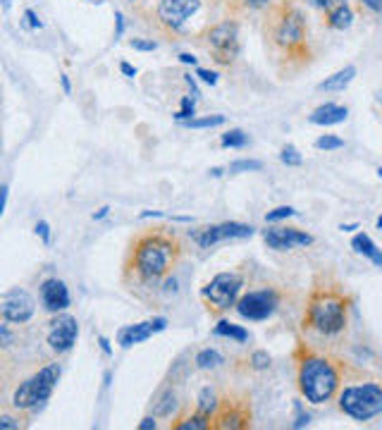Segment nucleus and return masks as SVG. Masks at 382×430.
Listing matches in <instances>:
<instances>
[{
	"mask_svg": "<svg viewBox=\"0 0 382 430\" xmlns=\"http://www.w3.org/2000/svg\"><path fill=\"white\" fill-rule=\"evenodd\" d=\"M182 256V244L175 234L163 230L143 232L131 242L127 258V272L143 282H155L165 277Z\"/></svg>",
	"mask_w": 382,
	"mask_h": 430,
	"instance_id": "1",
	"label": "nucleus"
},
{
	"mask_svg": "<svg viewBox=\"0 0 382 430\" xmlns=\"http://www.w3.org/2000/svg\"><path fill=\"white\" fill-rule=\"evenodd\" d=\"M349 299L337 287H313L306 304L304 325L320 335H339L346 328Z\"/></svg>",
	"mask_w": 382,
	"mask_h": 430,
	"instance_id": "2",
	"label": "nucleus"
},
{
	"mask_svg": "<svg viewBox=\"0 0 382 430\" xmlns=\"http://www.w3.org/2000/svg\"><path fill=\"white\" fill-rule=\"evenodd\" d=\"M299 392L306 402L325 404L330 402L339 387V368L325 356L308 354L299 361Z\"/></svg>",
	"mask_w": 382,
	"mask_h": 430,
	"instance_id": "3",
	"label": "nucleus"
},
{
	"mask_svg": "<svg viewBox=\"0 0 382 430\" xmlns=\"http://www.w3.org/2000/svg\"><path fill=\"white\" fill-rule=\"evenodd\" d=\"M339 409L354 421H371L382 414V385L380 382H361L349 385L339 392Z\"/></svg>",
	"mask_w": 382,
	"mask_h": 430,
	"instance_id": "4",
	"label": "nucleus"
},
{
	"mask_svg": "<svg viewBox=\"0 0 382 430\" xmlns=\"http://www.w3.org/2000/svg\"><path fill=\"white\" fill-rule=\"evenodd\" d=\"M58 380H60V366L58 363H48L41 370H36L29 380H24L22 385L15 390V397H12V404L17 409H36L48 399L55 390Z\"/></svg>",
	"mask_w": 382,
	"mask_h": 430,
	"instance_id": "5",
	"label": "nucleus"
},
{
	"mask_svg": "<svg viewBox=\"0 0 382 430\" xmlns=\"http://www.w3.org/2000/svg\"><path fill=\"white\" fill-rule=\"evenodd\" d=\"M241 287H244V277L239 272H220V275L210 280L201 292L210 314L220 316L232 309V306H236V297H239Z\"/></svg>",
	"mask_w": 382,
	"mask_h": 430,
	"instance_id": "6",
	"label": "nucleus"
},
{
	"mask_svg": "<svg viewBox=\"0 0 382 430\" xmlns=\"http://www.w3.org/2000/svg\"><path fill=\"white\" fill-rule=\"evenodd\" d=\"M208 50L217 65H232L239 55V29L234 22H222L208 31Z\"/></svg>",
	"mask_w": 382,
	"mask_h": 430,
	"instance_id": "7",
	"label": "nucleus"
},
{
	"mask_svg": "<svg viewBox=\"0 0 382 430\" xmlns=\"http://www.w3.org/2000/svg\"><path fill=\"white\" fill-rule=\"evenodd\" d=\"M280 306V294L275 290H258V292H249L246 297H241L236 302V311H239L241 318L246 321H266L278 311Z\"/></svg>",
	"mask_w": 382,
	"mask_h": 430,
	"instance_id": "8",
	"label": "nucleus"
},
{
	"mask_svg": "<svg viewBox=\"0 0 382 430\" xmlns=\"http://www.w3.org/2000/svg\"><path fill=\"white\" fill-rule=\"evenodd\" d=\"M199 8H201V0H160V5H158V19L170 29H180L199 12Z\"/></svg>",
	"mask_w": 382,
	"mask_h": 430,
	"instance_id": "9",
	"label": "nucleus"
},
{
	"mask_svg": "<svg viewBox=\"0 0 382 430\" xmlns=\"http://www.w3.org/2000/svg\"><path fill=\"white\" fill-rule=\"evenodd\" d=\"M77 335H79L77 318L70 316V314H62V316H58L55 321L50 323L48 344H50L53 351H58V354H65V351H70L72 347H75Z\"/></svg>",
	"mask_w": 382,
	"mask_h": 430,
	"instance_id": "10",
	"label": "nucleus"
},
{
	"mask_svg": "<svg viewBox=\"0 0 382 430\" xmlns=\"http://www.w3.org/2000/svg\"><path fill=\"white\" fill-rule=\"evenodd\" d=\"M0 311H3V318L8 323L22 325L34 316V299H31L29 292H24V290H12L3 297Z\"/></svg>",
	"mask_w": 382,
	"mask_h": 430,
	"instance_id": "11",
	"label": "nucleus"
},
{
	"mask_svg": "<svg viewBox=\"0 0 382 430\" xmlns=\"http://www.w3.org/2000/svg\"><path fill=\"white\" fill-rule=\"evenodd\" d=\"M263 239L270 249L275 251H289L294 246H311L313 244V237L296 227H270V230L263 232Z\"/></svg>",
	"mask_w": 382,
	"mask_h": 430,
	"instance_id": "12",
	"label": "nucleus"
},
{
	"mask_svg": "<svg viewBox=\"0 0 382 430\" xmlns=\"http://www.w3.org/2000/svg\"><path fill=\"white\" fill-rule=\"evenodd\" d=\"M253 234V227L251 225H241V223H222V225H213V227H206L203 234L196 237L203 249H210L215 246L217 242H225V239H244V237H251Z\"/></svg>",
	"mask_w": 382,
	"mask_h": 430,
	"instance_id": "13",
	"label": "nucleus"
},
{
	"mask_svg": "<svg viewBox=\"0 0 382 430\" xmlns=\"http://www.w3.org/2000/svg\"><path fill=\"white\" fill-rule=\"evenodd\" d=\"M304 36H306V27H304V17H301L299 10H289L285 17L280 19V27H278V38L280 45L285 48H296V45L304 43Z\"/></svg>",
	"mask_w": 382,
	"mask_h": 430,
	"instance_id": "14",
	"label": "nucleus"
},
{
	"mask_svg": "<svg viewBox=\"0 0 382 430\" xmlns=\"http://www.w3.org/2000/svg\"><path fill=\"white\" fill-rule=\"evenodd\" d=\"M168 321L165 318H153V321H143V323H136V325H127V328L120 330V344L124 349L134 347V344H139L143 340H148V337H153L155 332L165 330Z\"/></svg>",
	"mask_w": 382,
	"mask_h": 430,
	"instance_id": "15",
	"label": "nucleus"
},
{
	"mask_svg": "<svg viewBox=\"0 0 382 430\" xmlns=\"http://www.w3.org/2000/svg\"><path fill=\"white\" fill-rule=\"evenodd\" d=\"M41 302L48 314H60L70 306V292L62 280L50 277L41 285Z\"/></svg>",
	"mask_w": 382,
	"mask_h": 430,
	"instance_id": "16",
	"label": "nucleus"
},
{
	"mask_svg": "<svg viewBox=\"0 0 382 430\" xmlns=\"http://www.w3.org/2000/svg\"><path fill=\"white\" fill-rule=\"evenodd\" d=\"M349 115V110L344 106H337V103H325V106L315 108L311 115H308V120L313 122V125H320V127H330V125H339V122H344Z\"/></svg>",
	"mask_w": 382,
	"mask_h": 430,
	"instance_id": "17",
	"label": "nucleus"
},
{
	"mask_svg": "<svg viewBox=\"0 0 382 430\" xmlns=\"http://www.w3.org/2000/svg\"><path fill=\"white\" fill-rule=\"evenodd\" d=\"M351 246L361 253V256H366L371 263L380 265V268H382V251L378 249V244H375L368 234H364V232L356 234V237L351 239Z\"/></svg>",
	"mask_w": 382,
	"mask_h": 430,
	"instance_id": "18",
	"label": "nucleus"
},
{
	"mask_svg": "<svg viewBox=\"0 0 382 430\" xmlns=\"http://www.w3.org/2000/svg\"><path fill=\"white\" fill-rule=\"evenodd\" d=\"M354 77H356V67H354V65H349V67L334 72L332 77H327L325 82L318 84V89L320 91H344L349 84L354 82Z\"/></svg>",
	"mask_w": 382,
	"mask_h": 430,
	"instance_id": "19",
	"label": "nucleus"
},
{
	"mask_svg": "<svg viewBox=\"0 0 382 430\" xmlns=\"http://www.w3.org/2000/svg\"><path fill=\"white\" fill-rule=\"evenodd\" d=\"M351 22H354V12H351V8H349L346 3L334 5V8H330V12H327V24H330L332 29H337V31L349 29V27H351Z\"/></svg>",
	"mask_w": 382,
	"mask_h": 430,
	"instance_id": "20",
	"label": "nucleus"
},
{
	"mask_svg": "<svg viewBox=\"0 0 382 430\" xmlns=\"http://www.w3.org/2000/svg\"><path fill=\"white\" fill-rule=\"evenodd\" d=\"M215 335L220 337H229V340H236V342H246L249 340V332L241 328V325H234L229 321H220L215 325Z\"/></svg>",
	"mask_w": 382,
	"mask_h": 430,
	"instance_id": "21",
	"label": "nucleus"
},
{
	"mask_svg": "<svg viewBox=\"0 0 382 430\" xmlns=\"http://www.w3.org/2000/svg\"><path fill=\"white\" fill-rule=\"evenodd\" d=\"M210 426H213V423H210V416H203L199 412H196V416H189V419L173 423L175 430H208Z\"/></svg>",
	"mask_w": 382,
	"mask_h": 430,
	"instance_id": "22",
	"label": "nucleus"
},
{
	"mask_svg": "<svg viewBox=\"0 0 382 430\" xmlns=\"http://www.w3.org/2000/svg\"><path fill=\"white\" fill-rule=\"evenodd\" d=\"M225 122L222 115H208V117H191L184 125L191 127V129H208V127H220Z\"/></svg>",
	"mask_w": 382,
	"mask_h": 430,
	"instance_id": "23",
	"label": "nucleus"
},
{
	"mask_svg": "<svg viewBox=\"0 0 382 430\" xmlns=\"http://www.w3.org/2000/svg\"><path fill=\"white\" fill-rule=\"evenodd\" d=\"M217 409V399H215V395H213V390L210 387H206V390H201V395H199V409L196 412L199 414H203V416H210Z\"/></svg>",
	"mask_w": 382,
	"mask_h": 430,
	"instance_id": "24",
	"label": "nucleus"
},
{
	"mask_svg": "<svg viewBox=\"0 0 382 430\" xmlns=\"http://www.w3.org/2000/svg\"><path fill=\"white\" fill-rule=\"evenodd\" d=\"M222 363V356L217 354L215 349H203L199 351V356H196V366L199 368H217Z\"/></svg>",
	"mask_w": 382,
	"mask_h": 430,
	"instance_id": "25",
	"label": "nucleus"
},
{
	"mask_svg": "<svg viewBox=\"0 0 382 430\" xmlns=\"http://www.w3.org/2000/svg\"><path fill=\"white\" fill-rule=\"evenodd\" d=\"M246 134L241 132V129H232V132L222 134V146L225 148H241L246 146Z\"/></svg>",
	"mask_w": 382,
	"mask_h": 430,
	"instance_id": "26",
	"label": "nucleus"
},
{
	"mask_svg": "<svg viewBox=\"0 0 382 430\" xmlns=\"http://www.w3.org/2000/svg\"><path fill=\"white\" fill-rule=\"evenodd\" d=\"M342 146H344V141L332 134H325V136H320V139H315V148H320V151H337Z\"/></svg>",
	"mask_w": 382,
	"mask_h": 430,
	"instance_id": "27",
	"label": "nucleus"
},
{
	"mask_svg": "<svg viewBox=\"0 0 382 430\" xmlns=\"http://www.w3.org/2000/svg\"><path fill=\"white\" fill-rule=\"evenodd\" d=\"M263 162L261 160H234L229 165V172H251V170H261Z\"/></svg>",
	"mask_w": 382,
	"mask_h": 430,
	"instance_id": "28",
	"label": "nucleus"
},
{
	"mask_svg": "<svg viewBox=\"0 0 382 430\" xmlns=\"http://www.w3.org/2000/svg\"><path fill=\"white\" fill-rule=\"evenodd\" d=\"M280 158H282V162L285 165H301V155H299V151L292 146V143H287L285 148H282V153H280Z\"/></svg>",
	"mask_w": 382,
	"mask_h": 430,
	"instance_id": "29",
	"label": "nucleus"
},
{
	"mask_svg": "<svg viewBox=\"0 0 382 430\" xmlns=\"http://www.w3.org/2000/svg\"><path fill=\"white\" fill-rule=\"evenodd\" d=\"M194 115H196V113H194V96H191V99L187 96V99H182V110H180V113H177L175 117H177L180 122H187V120H191Z\"/></svg>",
	"mask_w": 382,
	"mask_h": 430,
	"instance_id": "30",
	"label": "nucleus"
},
{
	"mask_svg": "<svg viewBox=\"0 0 382 430\" xmlns=\"http://www.w3.org/2000/svg\"><path fill=\"white\" fill-rule=\"evenodd\" d=\"M294 213H296L294 208H289V206H280V208H275V211H270V213L266 215V220H268V223H275V220L292 218Z\"/></svg>",
	"mask_w": 382,
	"mask_h": 430,
	"instance_id": "31",
	"label": "nucleus"
},
{
	"mask_svg": "<svg viewBox=\"0 0 382 430\" xmlns=\"http://www.w3.org/2000/svg\"><path fill=\"white\" fill-rule=\"evenodd\" d=\"M251 363H253V368H268L270 366V356H268V351H253V356H251Z\"/></svg>",
	"mask_w": 382,
	"mask_h": 430,
	"instance_id": "32",
	"label": "nucleus"
},
{
	"mask_svg": "<svg viewBox=\"0 0 382 430\" xmlns=\"http://www.w3.org/2000/svg\"><path fill=\"white\" fill-rule=\"evenodd\" d=\"M196 77H199L201 82L210 84V87H215V84H217V75H215V72H210V70H196Z\"/></svg>",
	"mask_w": 382,
	"mask_h": 430,
	"instance_id": "33",
	"label": "nucleus"
},
{
	"mask_svg": "<svg viewBox=\"0 0 382 430\" xmlns=\"http://www.w3.org/2000/svg\"><path fill=\"white\" fill-rule=\"evenodd\" d=\"M24 19H26V24H29L31 29H41V27H43L41 19L36 17V12H34V10H24Z\"/></svg>",
	"mask_w": 382,
	"mask_h": 430,
	"instance_id": "34",
	"label": "nucleus"
},
{
	"mask_svg": "<svg viewBox=\"0 0 382 430\" xmlns=\"http://www.w3.org/2000/svg\"><path fill=\"white\" fill-rule=\"evenodd\" d=\"M36 234H41L43 244H50V227L45 220H41V223H36Z\"/></svg>",
	"mask_w": 382,
	"mask_h": 430,
	"instance_id": "35",
	"label": "nucleus"
},
{
	"mask_svg": "<svg viewBox=\"0 0 382 430\" xmlns=\"http://www.w3.org/2000/svg\"><path fill=\"white\" fill-rule=\"evenodd\" d=\"M131 48H134V50H155V41H143V38H134V41H131Z\"/></svg>",
	"mask_w": 382,
	"mask_h": 430,
	"instance_id": "36",
	"label": "nucleus"
},
{
	"mask_svg": "<svg viewBox=\"0 0 382 430\" xmlns=\"http://www.w3.org/2000/svg\"><path fill=\"white\" fill-rule=\"evenodd\" d=\"M0 428H3V430H8V428H19V423H17L15 419H10V416H3V419H0Z\"/></svg>",
	"mask_w": 382,
	"mask_h": 430,
	"instance_id": "37",
	"label": "nucleus"
},
{
	"mask_svg": "<svg viewBox=\"0 0 382 430\" xmlns=\"http://www.w3.org/2000/svg\"><path fill=\"white\" fill-rule=\"evenodd\" d=\"M361 3H364L366 8L373 10V12H380L382 10V0H361Z\"/></svg>",
	"mask_w": 382,
	"mask_h": 430,
	"instance_id": "38",
	"label": "nucleus"
},
{
	"mask_svg": "<svg viewBox=\"0 0 382 430\" xmlns=\"http://www.w3.org/2000/svg\"><path fill=\"white\" fill-rule=\"evenodd\" d=\"M120 70H122V75H127V77H136V67H131L129 62H122V65H120Z\"/></svg>",
	"mask_w": 382,
	"mask_h": 430,
	"instance_id": "39",
	"label": "nucleus"
},
{
	"mask_svg": "<svg viewBox=\"0 0 382 430\" xmlns=\"http://www.w3.org/2000/svg\"><path fill=\"white\" fill-rule=\"evenodd\" d=\"M115 19H117V31H115V36L120 38V36H122V31H124V19H122V12H117Z\"/></svg>",
	"mask_w": 382,
	"mask_h": 430,
	"instance_id": "40",
	"label": "nucleus"
},
{
	"mask_svg": "<svg viewBox=\"0 0 382 430\" xmlns=\"http://www.w3.org/2000/svg\"><path fill=\"white\" fill-rule=\"evenodd\" d=\"M139 428H141V430H155V421H153V419H143V421L139 423Z\"/></svg>",
	"mask_w": 382,
	"mask_h": 430,
	"instance_id": "41",
	"label": "nucleus"
},
{
	"mask_svg": "<svg viewBox=\"0 0 382 430\" xmlns=\"http://www.w3.org/2000/svg\"><path fill=\"white\" fill-rule=\"evenodd\" d=\"M308 3L318 5V8H325V10H330V8H332V0H308Z\"/></svg>",
	"mask_w": 382,
	"mask_h": 430,
	"instance_id": "42",
	"label": "nucleus"
},
{
	"mask_svg": "<svg viewBox=\"0 0 382 430\" xmlns=\"http://www.w3.org/2000/svg\"><path fill=\"white\" fill-rule=\"evenodd\" d=\"M251 8H266V5H270V0H246Z\"/></svg>",
	"mask_w": 382,
	"mask_h": 430,
	"instance_id": "43",
	"label": "nucleus"
},
{
	"mask_svg": "<svg viewBox=\"0 0 382 430\" xmlns=\"http://www.w3.org/2000/svg\"><path fill=\"white\" fill-rule=\"evenodd\" d=\"M180 60H182L184 65H196V57H194V55H189V53H182V55H180Z\"/></svg>",
	"mask_w": 382,
	"mask_h": 430,
	"instance_id": "44",
	"label": "nucleus"
},
{
	"mask_svg": "<svg viewBox=\"0 0 382 430\" xmlns=\"http://www.w3.org/2000/svg\"><path fill=\"white\" fill-rule=\"evenodd\" d=\"M108 211H110V208H108V206H105V208H101V211H98V213L94 215V218H96V220H103V218H105V215H108Z\"/></svg>",
	"mask_w": 382,
	"mask_h": 430,
	"instance_id": "45",
	"label": "nucleus"
},
{
	"mask_svg": "<svg viewBox=\"0 0 382 430\" xmlns=\"http://www.w3.org/2000/svg\"><path fill=\"white\" fill-rule=\"evenodd\" d=\"M101 347H103V351H105V354L110 356V344H108V340H105V337H101Z\"/></svg>",
	"mask_w": 382,
	"mask_h": 430,
	"instance_id": "46",
	"label": "nucleus"
},
{
	"mask_svg": "<svg viewBox=\"0 0 382 430\" xmlns=\"http://www.w3.org/2000/svg\"><path fill=\"white\" fill-rule=\"evenodd\" d=\"M359 225H342L339 230H344V232H351V230H356Z\"/></svg>",
	"mask_w": 382,
	"mask_h": 430,
	"instance_id": "47",
	"label": "nucleus"
},
{
	"mask_svg": "<svg viewBox=\"0 0 382 430\" xmlns=\"http://www.w3.org/2000/svg\"><path fill=\"white\" fill-rule=\"evenodd\" d=\"M62 89L67 91V94H70V79H67V77H62Z\"/></svg>",
	"mask_w": 382,
	"mask_h": 430,
	"instance_id": "48",
	"label": "nucleus"
},
{
	"mask_svg": "<svg viewBox=\"0 0 382 430\" xmlns=\"http://www.w3.org/2000/svg\"><path fill=\"white\" fill-rule=\"evenodd\" d=\"M378 227H380V230H382V215H380V218H378Z\"/></svg>",
	"mask_w": 382,
	"mask_h": 430,
	"instance_id": "49",
	"label": "nucleus"
},
{
	"mask_svg": "<svg viewBox=\"0 0 382 430\" xmlns=\"http://www.w3.org/2000/svg\"><path fill=\"white\" fill-rule=\"evenodd\" d=\"M378 175H380V177H382V167H380V170H378Z\"/></svg>",
	"mask_w": 382,
	"mask_h": 430,
	"instance_id": "50",
	"label": "nucleus"
}]
</instances>
